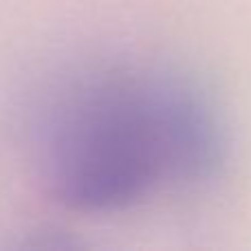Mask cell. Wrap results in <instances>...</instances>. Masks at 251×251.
<instances>
[{
    "mask_svg": "<svg viewBox=\"0 0 251 251\" xmlns=\"http://www.w3.org/2000/svg\"><path fill=\"white\" fill-rule=\"evenodd\" d=\"M38 159L55 201L115 212L207 178L221 132L203 95L176 75L110 64L73 77L38 122Z\"/></svg>",
    "mask_w": 251,
    "mask_h": 251,
    "instance_id": "6da1fadb",
    "label": "cell"
}]
</instances>
